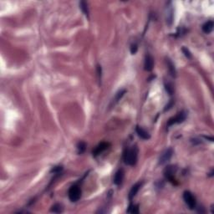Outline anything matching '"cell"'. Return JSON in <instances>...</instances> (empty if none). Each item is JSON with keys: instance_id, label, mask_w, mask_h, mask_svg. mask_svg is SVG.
Segmentation results:
<instances>
[{"instance_id": "d6986e66", "label": "cell", "mask_w": 214, "mask_h": 214, "mask_svg": "<svg viewBox=\"0 0 214 214\" xmlns=\"http://www.w3.org/2000/svg\"><path fill=\"white\" fill-rule=\"evenodd\" d=\"M86 144L84 142H80L77 145V151L79 154H82V153L86 151Z\"/></svg>"}, {"instance_id": "6da1fadb", "label": "cell", "mask_w": 214, "mask_h": 214, "mask_svg": "<svg viewBox=\"0 0 214 214\" xmlns=\"http://www.w3.org/2000/svg\"><path fill=\"white\" fill-rule=\"evenodd\" d=\"M138 158V148L137 146L127 148L123 155L124 162L128 166H134L136 165Z\"/></svg>"}, {"instance_id": "7a4b0ae2", "label": "cell", "mask_w": 214, "mask_h": 214, "mask_svg": "<svg viewBox=\"0 0 214 214\" xmlns=\"http://www.w3.org/2000/svg\"><path fill=\"white\" fill-rule=\"evenodd\" d=\"M68 196H69L70 200L73 202H75L80 200V197H81V189H80V186L78 184H75L73 185L72 187H70Z\"/></svg>"}, {"instance_id": "44dd1931", "label": "cell", "mask_w": 214, "mask_h": 214, "mask_svg": "<svg viewBox=\"0 0 214 214\" xmlns=\"http://www.w3.org/2000/svg\"><path fill=\"white\" fill-rule=\"evenodd\" d=\"M137 44H131V53L132 54H135L137 53Z\"/></svg>"}, {"instance_id": "9a60e30c", "label": "cell", "mask_w": 214, "mask_h": 214, "mask_svg": "<svg viewBox=\"0 0 214 214\" xmlns=\"http://www.w3.org/2000/svg\"><path fill=\"white\" fill-rule=\"evenodd\" d=\"M50 211L52 212H55V213H61L62 212H63V207H62L61 204L59 203L54 204L51 207Z\"/></svg>"}, {"instance_id": "4fadbf2b", "label": "cell", "mask_w": 214, "mask_h": 214, "mask_svg": "<svg viewBox=\"0 0 214 214\" xmlns=\"http://www.w3.org/2000/svg\"><path fill=\"white\" fill-rule=\"evenodd\" d=\"M213 26L214 24L212 20L206 22V23L202 25V31H203L205 34H209V33H211L212 31V30H213Z\"/></svg>"}, {"instance_id": "52a82bcc", "label": "cell", "mask_w": 214, "mask_h": 214, "mask_svg": "<svg viewBox=\"0 0 214 214\" xmlns=\"http://www.w3.org/2000/svg\"><path fill=\"white\" fill-rule=\"evenodd\" d=\"M109 147H110V143H108V142H101V143H100V144L94 149L93 151H92L93 156H96L100 155V153H102L103 151L107 150V149L109 148Z\"/></svg>"}, {"instance_id": "5bb4252c", "label": "cell", "mask_w": 214, "mask_h": 214, "mask_svg": "<svg viewBox=\"0 0 214 214\" xmlns=\"http://www.w3.org/2000/svg\"><path fill=\"white\" fill-rule=\"evenodd\" d=\"M166 64H167V67H168L169 72L171 74V76L175 77L176 76V69H175V66H174V64L171 62V60L170 59H166Z\"/></svg>"}, {"instance_id": "9c48e42d", "label": "cell", "mask_w": 214, "mask_h": 214, "mask_svg": "<svg viewBox=\"0 0 214 214\" xmlns=\"http://www.w3.org/2000/svg\"><path fill=\"white\" fill-rule=\"evenodd\" d=\"M142 185H143V182H137L136 184L134 185L133 187H131V191H130V193H129V199L130 200H132L136 196H137V193L139 192V190L141 189V187H142Z\"/></svg>"}, {"instance_id": "277c9868", "label": "cell", "mask_w": 214, "mask_h": 214, "mask_svg": "<svg viewBox=\"0 0 214 214\" xmlns=\"http://www.w3.org/2000/svg\"><path fill=\"white\" fill-rule=\"evenodd\" d=\"M187 115V113L186 112V111H184V110H182L181 112L177 113V115H176V116H174V117L169 119V120L167 121V124H166V126H167V127H170V126H173L175 124L182 123V122H183V121L186 120Z\"/></svg>"}, {"instance_id": "ba28073f", "label": "cell", "mask_w": 214, "mask_h": 214, "mask_svg": "<svg viewBox=\"0 0 214 214\" xmlns=\"http://www.w3.org/2000/svg\"><path fill=\"white\" fill-rule=\"evenodd\" d=\"M154 66V59L151 54H147L145 57L144 69L147 71H151Z\"/></svg>"}, {"instance_id": "5b68a950", "label": "cell", "mask_w": 214, "mask_h": 214, "mask_svg": "<svg viewBox=\"0 0 214 214\" xmlns=\"http://www.w3.org/2000/svg\"><path fill=\"white\" fill-rule=\"evenodd\" d=\"M177 167L175 166H166L165 171H164V175L166 179H168L169 182H171L172 184H177L176 183V179L174 178V175L176 173Z\"/></svg>"}, {"instance_id": "30bf717a", "label": "cell", "mask_w": 214, "mask_h": 214, "mask_svg": "<svg viewBox=\"0 0 214 214\" xmlns=\"http://www.w3.org/2000/svg\"><path fill=\"white\" fill-rule=\"evenodd\" d=\"M124 176H125V172H124L123 169H119L115 174V177H114V180L113 182L115 183V185H120L123 182L124 179Z\"/></svg>"}, {"instance_id": "2e32d148", "label": "cell", "mask_w": 214, "mask_h": 214, "mask_svg": "<svg viewBox=\"0 0 214 214\" xmlns=\"http://www.w3.org/2000/svg\"><path fill=\"white\" fill-rule=\"evenodd\" d=\"M80 8H81V10L84 13V14L86 16H89V8L88 5H87V3H86L85 1H81L80 3Z\"/></svg>"}, {"instance_id": "3957f363", "label": "cell", "mask_w": 214, "mask_h": 214, "mask_svg": "<svg viewBox=\"0 0 214 214\" xmlns=\"http://www.w3.org/2000/svg\"><path fill=\"white\" fill-rule=\"evenodd\" d=\"M183 199L185 201V203L187 204L189 209L193 210V209L196 208L197 201H196V198L191 192H189V191L184 192V193H183Z\"/></svg>"}, {"instance_id": "8fae6325", "label": "cell", "mask_w": 214, "mask_h": 214, "mask_svg": "<svg viewBox=\"0 0 214 214\" xmlns=\"http://www.w3.org/2000/svg\"><path fill=\"white\" fill-rule=\"evenodd\" d=\"M136 131H137V135H138V137H139L140 138H142V139L143 140L150 139L151 136L150 134H149V132L146 131V130L142 128V127H141V126H137Z\"/></svg>"}, {"instance_id": "7402d4cb", "label": "cell", "mask_w": 214, "mask_h": 214, "mask_svg": "<svg viewBox=\"0 0 214 214\" xmlns=\"http://www.w3.org/2000/svg\"><path fill=\"white\" fill-rule=\"evenodd\" d=\"M182 51H183V53H184V54H185V56L186 57H187V58H191V53H190V51L188 50L187 48H182Z\"/></svg>"}, {"instance_id": "8992f818", "label": "cell", "mask_w": 214, "mask_h": 214, "mask_svg": "<svg viewBox=\"0 0 214 214\" xmlns=\"http://www.w3.org/2000/svg\"><path fill=\"white\" fill-rule=\"evenodd\" d=\"M173 154V150L171 148H167L166 150H165L163 152L161 153V155L160 156L159 158V164L160 165H165L168 162L169 160H171V156Z\"/></svg>"}, {"instance_id": "603a6c76", "label": "cell", "mask_w": 214, "mask_h": 214, "mask_svg": "<svg viewBox=\"0 0 214 214\" xmlns=\"http://www.w3.org/2000/svg\"><path fill=\"white\" fill-rule=\"evenodd\" d=\"M97 73H98V77H99V80H101V73H102V70H101V66L100 65H97Z\"/></svg>"}, {"instance_id": "ffe728a7", "label": "cell", "mask_w": 214, "mask_h": 214, "mask_svg": "<svg viewBox=\"0 0 214 214\" xmlns=\"http://www.w3.org/2000/svg\"><path fill=\"white\" fill-rule=\"evenodd\" d=\"M165 88H166V91L168 92L170 95H172L173 93V87H172V85L170 83L165 84Z\"/></svg>"}, {"instance_id": "ac0fdd59", "label": "cell", "mask_w": 214, "mask_h": 214, "mask_svg": "<svg viewBox=\"0 0 214 214\" xmlns=\"http://www.w3.org/2000/svg\"><path fill=\"white\" fill-rule=\"evenodd\" d=\"M173 12H172V9L170 8V9H167V12H166V23L171 25V23H172V19H173Z\"/></svg>"}, {"instance_id": "e0dca14e", "label": "cell", "mask_w": 214, "mask_h": 214, "mask_svg": "<svg viewBox=\"0 0 214 214\" xmlns=\"http://www.w3.org/2000/svg\"><path fill=\"white\" fill-rule=\"evenodd\" d=\"M127 212L129 213L137 214L139 213V206L138 205H135V204H131L127 209Z\"/></svg>"}, {"instance_id": "7c38bea8", "label": "cell", "mask_w": 214, "mask_h": 214, "mask_svg": "<svg viewBox=\"0 0 214 214\" xmlns=\"http://www.w3.org/2000/svg\"><path fill=\"white\" fill-rule=\"evenodd\" d=\"M125 93H126V90H121V91H118L117 93L115 95V97L113 98L111 104H110V106H114V105L117 104L118 102L120 100V99L124 96Z\"/></svg>"}]
</instances>
